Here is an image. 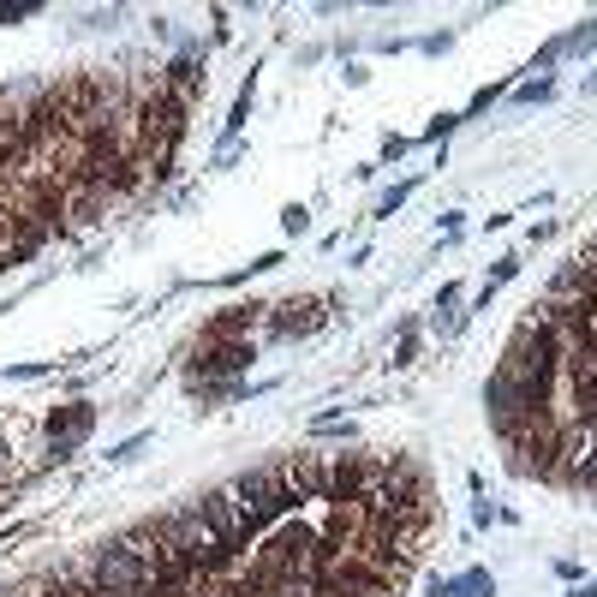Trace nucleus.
Wrapping results in <instances>:
<instances>
[{
	"label": "nucleus",
	"instance_id": "nucleus-1",
	"mask_svg": "<svg viewBox=\"0 0 597 597\" xmlns=\"http://www.w3.org/2000/svg\"><path fill=\"white\" fill-rule=\"evenodd\" d=\"M156 562H150V550H132V544H102L96 556H90V586L102 597H138L156 586Z\"/></svg>",
	"mask_w": 597,
	"mask_h": 597
},
{
	"label": "nucleus",
	"instance_id": "nucleus-2",
	"mask_svg": "<svg viewBox=\"0 0 597 597\" xmlns=\"http://www.w3.org/2000/svg\"><path fill=\"white\" fill-rule=\"evenodd\" d=\"M6 597H12V592H6Z\"/></svg>",
	"mask_w": 597,
	"mask_h": 597
}]
</instances>
